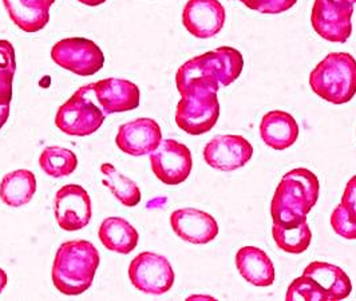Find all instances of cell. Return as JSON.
<instances>
[{
    "label": "cell",
    "mask_w": 356,
    "mask_h": 301,
    "mask_svg": "<svg viewBox=\"0 0 356 301\" xmlns=\"http://www.w3.org/2000/svg\"><path fill=\"white\" fill-rule=\"evenodd\" d=\"M101 173L104 176L102 184L110 189L122 205L133 208L141 202V190L134 181L125 177L121 172H118L111 163H102Z\"/></svg>",
    "instance_id": "obj_24"
},
{
    "label": "cell",
    "mask_w": 356,
    "mask_h": 301,
    "mask_svg": "<svg viewBox=\"0 0 356 301\" xmlns=\"http://www.w3.org/2000/svg\"><path fill=\"white\" fill-rule=\"evenodd\" d=\"M92 83L76 90L70 99L59 107L55 124L67 136L86 137L94 134L105 122L106 114L89 97Z\"/></svg>",
    "instance_id": "obj_6"
},
{
    "label": "cell",
    "mask_w": 356,
    "mask_h": 301,
    "mask_svg": "<svg viewBox=\"0 0 356 301\" xmlns=\"http://www.w3.org/2000/svg\"><path fill=\"white\" fill-rule=\"evenodd\" d=\"M253 156V146L241 136H216L204 147V160L217 170L233 172L245 166Z\"/></svg>",
    "instance_id": "obj_12"
},
{
    "label": "cell",
    "mask_w": 356,
    "mask_h": 301,
    "mask_svg": "<svg viewBox=\"0 0 356 301\" xmlns=\"http://www.w3.org/2000/svg\"><path fill=\"white\" fill-rule=\"evenodd\" d=\"M99 261V252L90 241L74 240L63 243L54 260V286L66 296L82 295L94 282Z\"/></svg>",
    "instance_id": "obj_2"
},
{
    "label": "cell",
    "mask_w": 356,
    "mask_h": 301,
    "mask_svg": "<svg viewBox=\"0 0 356 301\" xmlns=\"http://www.w3.org/2000/svg\"><path fill=\"white\" fill-rule=\"evenodd\" d=\"M98 236L105 248L120 253L129 254L138 245V231L121 217H108L102 221Z\"/></svg>",
    "instance_id": "obj_21"
},
{
    "label": "cell",
    "mask_w": 356,
    "mask_h": 301,
    "mask_svg": "<svg viewBox=\"0 0 356 301\" xmlns=\"http://www.w3.org/2000/svg\"><path fill=\"white\" fill-rule=\"evenodd\" d=\"M181 99L176 108V124L191 136L211 131L220 117L217 91L220 83L212 76H195L176 82Z\"/></svg>",
    "instance_id": "obj_1"
},
{
    "label": "cell",
    "mask_w": 356,
    "mask_h": 301,
    "mask_svg": "<svg viewBox=\"0 0 356 301\" xmlns=\"http://www.w3.org/2000/svg\"><path fill=\"white\" fill-rule=\"evenodd\" d=\"M39 166L50 177H67L75 172L78 158L69 149L49 146L39 157Z\"/></svg>",
    "instance_id": "obj_25"
},
{
    "label": "cell",
    "mask_w": 356,
    "mask_h": 301,
    "mask_svg": "<svg viewBox=\"0 0 356 301\" xmlns=\"http://www.w3.org/2000/svg\"><path fill=\"white\" fill-rule=\"evenodd\" d=\"M51 59L59 67L79 76H91L105 65L102 50L92 40L85 38L59 40L51 49Z\"/></svg>",
    "instance_id": "obj_8"
},
{
    "label": "cell",
    "mask_w": 356,
    "mask_h": 301,
    "mask_svg": "<svg viewBox=\"0 0 356 301\" xmlns=\"http://www.w3.org/2000/svg\"><path fill=\"white\" fill-rule=\"evenodd\" d=\"M298 0H241L252 11L260 14H282L291 10Z\"/></svg>",
    "instance_id": "obj_28"
},
{
    "label": "cell",
    "mask_w": 356,
    "mask_h": 301,
    "mask_svg": "<svg viewBox=\"0 0 356 301\" xmlns=\"http://www.w3.org/2000/svg\"><path fill=\"white\" fill-rule=\"evenodd\" d=\"M236 266L245 282L254 286H270L275 283V266L263 249L244 247L236 254Z\"/></svg>",
    "instance_id": "obj_20"
},
{
    "label": "cell",
    "mask_w": 356,
    "mask_h": 301,
    "mask_svg": "<svg viewBox=\"0 0 356 301\" xmlns=\"http://www.w3.org/2000/svg\"><path fill=\"white\" fill-rule=\"evenodd\" d=\"M303 276L309 277L321 286L328 301L344 300L353 291V284L348 275L337 266L314 261L304 269Z\"/></svg>",
    "instance_id": "obj_19"
},
{
    "label": "cell",
    "mask_w": 356,
    "mask_h": 301,
    "mask_svg": "<svg viewBox=\"0 0 356 301\" xmlns=\"http://www.w3.org/2000/svg\"><path fill=\"white\" fill-rule=\"evenodd\" d=\"M92 91L106 115L130 111L140 106L138 86L126 79H101L92 83Z\"/></svg>",
    "instance_id": "obj_16"
},
{
    "label": "cell",
    "mask_w": 356,
    "mask_h": 301,
    "mask_svg": "<svg viewBox=\"0 0 356 301\" xmlns=\"http://www.w3.org/2000/svg\"><path fill=\"white\" fill-rule=\"evenodd\" d=\"M331 227L340 237L347 240H356V222L344 212V209L338 205L331 214Z\"/></svg>",
    "instance_id": "obj_29"
},
{
    "label": "cell",
    "mask_w": 356,
    "mask_h": 301,
    "mask_svg": "<svg viewBox=\"0 0 356 301\" xmlns=\"http://www.w3.org/2000/svg\"><path fill=\"white\" fill-rule=\"evenodd\" d=\"M319 179L308 169H293L284 174L270 201L273 222L307 218L319 200Z\"/></svg>",
    "instance_id": "obj_3"
},
{
    "label": "cell",
    "mask_w": 356,
    "mask_h": 301,
    "mask_svg": "<svg viewBox=\"0 0 356 301\" xmlns=\"http://www.w3.org/2000/svg\"><path fill=\"white\" fill-rule=\"evenodd\" d=\"M356 0H315L311 24L318 35L332 42L346 43L353 34V14Z\"/></svg>",
    "instance_id": "obj_7"
},
{
    "label": "cell",
    "mask_w": 356,
    "mask_h": 301,
    "mask_svg": "<svg viewBox=\"0 0 356 301\" xmlns=\"http://www.w3.org/2000/svg\"><path fill=\"white\" fill-rule=\"evenodd\" d=\"M55 0H3L11 20L24 33L34 34L46 27Z\"/></svg>",
    "instance_id": "obj_18"
},
{
    "label": "cell",
    "mask_w": 356,
    "mask_h": 301,
    "mask_svg": "<svg viewBox=\"0 0 356 301\" xmlns=\"http://www.w3.org/2000/svg\"><path fill=\"white\" fill-rule=\"evenodd\" d=\"M272 237L282 250L292 254H300L309 247L312 241V231L308 227L307 218H303L291 222H273Z\"/></svg>",
    "instance_id": "obj_23"
},
{
    "label": "cell",
    "mask_w": 356,
    "mask_h": 301,
    "mask_svg": "<svg viewBox=\"0 0 356 301\" xmlns=\"http://www.w3.org/2000/svg\"><path fill=\"white\" fill-rule=\"evenodd\" d=\"M129 279L143 293L160 296L175 284V270L166 257L153 253H140L129 266Z\"/></svg>",
    "instance_id": "obj_9"
},
{
    "label": "cell",
    "mask_w": 356,
    "mask_h": 301,
    "mask_svg": "<svg viewBox=\"0 0 356 301\" xmlns=\"http://www.w3.org/2000/svg\"><path fill=\"white\" fill-rule=\"evenodd\" d=\"M7 273L0 268V293L3 292V289L6 288V285H7Z\"/></svg>",
    "instance_id": "obj_32"
},
{
    "label": "cell",
    "mask_w": 356,
    "mask_h": 301,
    "mask_svg": "<svg viewBox=\"0 0 356 301\" xmlns=\"http://www.w3.org/2000/svg\"><path fill=\"white\" fill-rule=\"evenodd\" d=\"M339 205L344 209L348 218L356 222V176L347 182L341 197V202Z\"/></svg>",
    "instance_id": "obj_30"
},
{
    "label": "cell",
    "mask_w": 356,
    "mask_h": 301,
    "mask_svg": "<svg viewBox=\"0 0 356 301\" xmlns=\"http://www.w3.org/2000/svg\"><path fill=\"white\" fill-rule=\"evenodd\" d=\"M225 8L218 0H189L182 11V24L198 39L217 35L225 24Z\"/></svg>",
    "instance_id": "obj_13"
},
{
    "label": "cell",
    "mask_w": 356,
    "mask_h": 301,
    "mask_svg": "<svg viewBox=\"0 0 356 301\" xmlns=\"http://www.w3.org/2000/svg\"><path fill=\"white\" fill-rule=\"evenodd\" d=\"M172 229L178 237L191 244H208L218 234V224L209 213L193 208L178 209L170 214Z\"/></svg>",
    "instance_id": "obj_15"
},
{
    "label": "cell",
    "mask_w": 356,
    "mask_h": 301,
    "mask_svg": "<svg viewBox=\"0 0 356 301\" xmlns=\"http://www.w3.org/2000/svg\"><path fill=\"white\" fill-rule=\"evenodd\" d=\"M244 69L243 54L233 47H218L184 63L176 74V82L195 76L216 78L221 88H228L241 75Z\"/></svg>",
    "instance_id": "obj_5"
},
{
    "label": "cell",
    "mask_w": 356,
    "mask_h": 301,
    "mask_svg": "<svg viewBox=\"0 0 356 301\" xmlns=\"http://www.w3.org/2000/svg\"><path fill=\"white\" fill-rule=\"evenodd\" d=\"M35 192V174L26 169H19L6 174L0 182V200L13 208L29 204Z\"/></svg>",
    "instance_id": "obj_22"
},
{
    "label": "cell",
    "mask_w": 356,
    "mask_h": 301,
    "mask_svg": "<svg viewBox=\"0 0 356 301\" xmlns=\"http://www.w3.org/2000/svg\"><path fill=\"white\" fill-rule=\"evenodd\" d=\"M162 142L160 124L152 118H138L121 124L115 143L121 152L140 157L153 153Z\"/></svg>",
    "instance_id": "obj_14"
},
{
    "label": "cell",
    "mask_w": 356,
    "mask_h": 301,
    "mask_svg": "<svg viewBox=\"0 0 356 301\" xmlns=\"http://www.w3.org/2000/svg\"><path fill=\"white\" fill-rule=\"evenodd\" d=\"M286 300L328 301L327 295L318 284L307 276L298 277L289 284L286 291Z\"/></svg>",
    "instance_id": "obj_27"
},
{
    "label": "cell",
    "mask_w": 356,
    "mask_h": 301,
    "mask_svg": "<svg viewBox=\"0 0 356 301\" xmlns=\"http://www.w3.org/2000/svg\"><path fill=\"white\" fill-rule=\"evenodd\" d=\"M150 166L165 185H179L189 177L193 160L188 146L176 140H165L150 153Z\"/></svg>",
    "instance_id": "obj_10"
},
{
    "label": "cell",
    "mask_w": 356,
    "mask_h": 301,
    "mask_svg": "<svg viewBox=\"0 0 356 301\" xmlns=\"http://www.w3.org/2000/svg\"><path fill=\"white\" fill-rule=\"evenodd\" d=\"M260 136L270 149L282 152L291 147L298 140L299 124L289 113L273 110L261 118Z\"/></svg>",
    "instance_id": "obj_17"
},
{
    "label": "cell",
    "mask_w": 356,
    "mask_h": 301,
    "mask_svg": "<svg viewBox=\"0 0 356 301\" xmlns=\"http://www.w3.org/2000/svg\"><path fill=\"white\" fill-rule=\"evenodd\" d=\"M54 213L60 229L75 231L83 229L91 220V200L85 188L66 185L60 188L54 201Z\"/></svg>",
    "instance_id": "obj_11"
},
{
    "label": "cell",
    "mask_w": 356,
    "mask_h": 301,
    "mask_svg": "<svg viewBox=\"0 0 356 301\" xmlns=\"http://www.w3.org/2000/svg\"><path fill=\"white\" fill-rule=\"evenodd\" d=\"M79 3L82 4H86L90 7H95V6H99V4H104L106 0H78Z\"/></svg>",
    "instance_id": "obj_33"
},
{
    "label": "cell",
    "mask_w": 356,
    "mask_h": 301,
    "mask_svg": "<svg viewBox=\"0 0 356 301\" xmlns=\"http://www.w3.org/2000/svg\"><path fill=\"white\" fill-rule=\"evenodd\" d=\"M15 70L14 46L8 40H0V106H8L11 104Z\"/></svg>",
    "instance_id": "obj_26"
},
{
    "label": "cell",
    "mask_w": 356,
    "mask_h": 301,
    "mask_svg": "<svg viewBox=\"0 0 356 301\" xmlns=\"http://www.w3.org/2000/svg\"><path fill=\"white\" fill-rule=\"evenodd\" d=\"M309 86L321 99L344 105L356 94V59L348 53L328 54L309 74Z\"/></svg>",
    "instance_id": "obj_4"
},
{
    "label": "cell",
    "mask_w": 356,
    "mask_h": 301,
    "mask_svg": "<svg viewBox=\"0 0 356 301\" xmlns=\"http://www.w3.org/2000/svg\"><path fill=\"white\" fill-rule=\"evenodd\" d=\"M8 117H10V105L0 106V129L8 121Z\"/></svg>",
    "instance_id": "obj_31"
}]
</instances>
